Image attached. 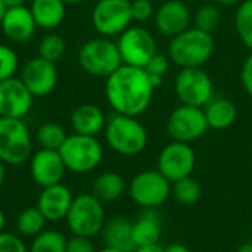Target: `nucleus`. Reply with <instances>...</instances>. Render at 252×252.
I'll return each mask as SVG.
<instances>
[{"mask_svg": "<svg viewBox=\"0 0 252 252\" xmlns=\"http://www.w3.org/2000/svg\"><path fill=\"white\" fill-rule=\"evenodd\" d=\"M154 86L145 68L121 65L106 78L105 96L115 114L139 117L151 105Z\"/></svg>", "mask_w": 252, "mask_h": 252, "instance_id": "f257e3e1", "label": "nucleus"}, {"mask_svg": "<svg viewBox=\"0 0 252 252\" xmlns=\"http://www.w3.org/2000/svg\"><path fill=\"white\" fill-rule=\"evenodd\" d=\"M214 53V37L196 27L171 38L168 58L180 68H202Z\"/></svg>", "mask_w": 252, "mask_h": 252, "instance_id": "f03ea898", "label": "nucleus"}, {"mask_svg": "<svg viewBox=\"0 0 252 252\" xmlns=\"http://www.w3.org/2000/svg\"><path fill=\"white\" fill-rule=\"evenodd\" d=\"M105 139L108 146L124 157L142 154L148 146V131L137 117L115 114L106 121Z\"/></svg>", "mask_w": 252, "mask_h": 252, "instance_id": "7ed1b4c3", "label": "nucleus"}, {"mask_svg": "<svg viewBox=\"0 0 252 252\" xmlns=\"http://www.w3.org/2000/svg\"><path fill=\"white\" fill-rule=\"evenodd\" d=\"M77 61L86 74L102 78H108L123 65L117 43L108 37L86 41L78 50Z\"/></svg>", "mask_w": 252, "mask_h": 252, "instance_id": "20e7f679", "label": "nucleus"}, {"mask_svg": "<svg viewBox=\"0 0 252 252\" xmlns=\"http://www.w3.org/2000/svg\"><path fill=\"white\" fill-rule=\"evenodd\" d=\"M66 170L78 174L93 171L103 158V148L96 136L69 134L58 151Z\"/></svg>", "mask_w": 252, "mask_h": 252, "instance_id": "39448f33", "label": "nucleus"}, {"mask_svg": "<svg viewBox=\"0 0 252 252\" xmlns=\"http://www.w3.org/2000/svg\"><path fill=\"white\" fill-rule=\"evenodd\" d=\"M66 223L72 235L93 238L102 232L105 224V208L92 193L74 196L72 205L66 214Z\"/></svg>", "mask_w": 252, "mask_h": 252, "instance_id": "423d86ee", "label": "nucleus"}, {"mask_svg": "<svg viewBox=\"0 0 252 252\" xmlns=\"http://www.w3.org/2000/svg\"><path fill=\"white\" fill-rule=\"evenodd\" d=\"M32 140L24 120L0 117V161L19 165L31 158Z\"/></svg>", "mask_w": 252, "mask_h": 252, "instance_id": "0eeeda50", "label": "nucleus"}, {"mask_svg": "<svg viewBox=\"0 0 252 252\" xmlns=\"http://www.w3.org/2000/svg\"><path fill=\"white\" fill-rule=\"evenodd\" d=\"M128 195L139 207L154 210L170 198L171 183L158 170L140 171L131 179L128 185Z\"/></svg>", "mask_w": 252, "mask_h": 252, "instance_id": "6e6552de", "label": "nucleus"}, {"mask_svg": "<svg viewBox=\"0 0 252 252\" xmlns=\"http://www.w3.org/2000/svg\"><path fill=\"white\" fill-rule=\"evenodd\" d=\"M174 93L182 105L204 108L214 94L213 80L202 68H180L174 80Z\"/></svg>", "mask_w": 252, "mask_h": 252, "instance_id": "1a4fd4ad", "label": "nucleus"}, {"mask_svg": "<svg viewBox=\"0 0 252 252\" xmlns=\"http://www.w3.org/2000/svg\"><path fill=\"white\" fill-rule=\"evenodd\" d=\"M133 22L128 0H99L92 10V24L103 37L120 35Z\"/></svg>", "mask_w": 252, "mask_h": 252, "instance_id": "9d476101", "label": "nucleus"}, {"mask_svg": "<svg viewBox=\"0 0 252 252\" xmlns=\"http://www.w3.org/2000/svg\"><path fill=\"white\" fill-rule=\"evenodd\" d=\"M117 46L124 65L145 68L151 58L157 53V41L154 35L143 27H128L118 35Z\"/></svg>", "mask_w": 252, "mask_h": 252, "instance_id": "9b49d317", "label": "nucleus"}, {"mask_svg": "<svg viewBox=\"0 0 252 252\" xmlns=\"http://www.w3.org/2000/svg\"><path fill=\"white\" fill-rule=\"evenodd\" d=\"M196 165V154L190 143L170 142L158 155V171L173 185L192 176Z\"/></svg>", "mask_w": 252, "mask_h": 252, "instance_id": "f8f14e48", "label": "nucleus"}, {"mask_svg": "<svg viewBox=\"0 0 252 252\" xmlns=\"http://www.w3.org/2000/svg\"><path fill=\"white\" fill-rule=\"evenodd\" d=\"M208 128L204 108L180 105L168 115L167 120V133L176 142L190 143L198 140Z\"/></svg>", "mask_w": 252, "mask_h": 252, "instance_id": "ddd939ff", "label": "nucleus"}, {"mask_svg": "<svg viewBox=\"0 0 252 252\" xmlns=\"http://www.w3.org/2000/svg\"><path fill=\"white\" fill-rule=\"evenodd\" d=\"M56 63L40 56L31 58L22 68L21 80L34 97L49 96L58 86Z\"/></svg>", "mask_w": 252, "mask_h": 252, "instance_id": "4468645a", "label": "nucleus"}, {"mask_svg": "<svg viewBox=\"0 0 252 252\" xmlns=\"http://www.w3.org/2000/svg\"><path fill=\"white\" fill-rule=\"evenodd\" d=\"M34 96L21 78L12 77L0 81V117L25 118L32 108Z\"/></svg>", "mask_w": 252, "mask_h": 252, "instance_id": "2eb2a0df", "label": "nucleus"}, {"mask_svg": "<svg viewBox=\"0 0 252 252\" xmlns=\"http://www.w3.org/2000/svg\"><path fill=\"white\" fill-rule=\"evenodd\" d=\"M66 167L58 151L38 149L30 158V174L40 188L53 186L62 182Z\"/></svg>", "mask_w": 252, "mask_h": 252, "instance_id": "dca6fc26", "label": "nucleus"}, {"mask_svg": "<svg viewBox=\"0 0 252 252\" xmlns=\"http://www.w3.org/2000/svg\"><path fill=\"white\" fill-rule=\"evenodd\" d=\"M154 18L157 30L173 38L189 28L192 13L189 6L182 0H165L155 10Z\"/></svg>", "mask_w": 252, "mask_h": 252, "instance_id": "f3484780", "label": "nucleus"}, {"mask_svg": "<svg viewBox=\"0 0 252 252\" xmlns=\"http://www.w3.org/2000/svg\"><path fill=\"white\" fill-rule=\"evenodd\" d=\"M0 28L7 40L13 43L30 41L37 30V24L28 6L7 7L0 22Z\"/></svg>", "mask_w": 252, "mask_h": 252, "instance_id": "a211bd4d", "label": "nucleus"}, {"mask_svg": "<svg viewBox=\"0 0 252 252\" xmlns=\"http://www.w3.org/2000/svg\"><path fill=\"white\" fill-rule=\"evenodd\" d=\"M74 195L71 189L62 183H58L53 186L43 188L37 201V207L47 221H59L62 219H66Z\"/></svg>", "mask_w": 252, "mask_h": 252, "instance_id": "6ab92c4d", "label": "nucleus"}, {"mask_svg": "<svg viewBox=\"0 0 252 252\" xmlns=\"http://www.w3.org/2000/svg\"><path fill=\"white\" fill-rule=\"evenodd\" d=\"M106 121L103 111L94 103L78 105L71 114V127L74 133L84 136H97L105 130Z\"/></svg>", "mask_w": 252, "mask_h": 252, "instance_id": "aec40b11", "label": "nucleus"}, {"mask_svg": "<svg viewBox=\"0 0 252 252\" xmlns=\"http://www.w3.org/2000/svg\"><path fill=\"white\" fill-rule=\"evenodd\" d=\"M102 238L105 247L120 250L124 252H133L136 250L133 241V221L124 217H114L105 221L102 229Z\"/></svg>", "mask_w": 252, "mask_h": 252, "instance_id": "412c9836", "label": "nucleus"}, {"mask_svg": "<svg viewBox=\"0 0 252 252\" xmlns=\"http://www.w3.org/2000/svg\"><path fill=\"white\" fill-rule=\"evenodd\" d=\"M30 10L34 16L37 28L52 31L63 22L66 3L63 0H32Z\"/></svg>", "mask_w": 252, "mask_h": 252, "instance_id": "4be33fe9", "label": "nucleus"}, {"mask_svg": "<svg viewBox=\"0 0 252 252\" xmlns=\"http://www.w3.org/2000/svg\"><path fill=\"white\" fill-rule=\"evenodd\" d=\"M205 118L210 128L226 130L232 127L238 118V108L233 100L227 97H213L204 106Z\"/></svg>", "mask_w": 252, "mask_h": 252, "instance_id": "5701e85b", "label": "nucleus"}, {"mask_svg": "<svg viewBox=\"0 0 252 252\" xmlns=\"http://www.w3.org/2000/svg\"><path fill=\"white\" fill-rule=\"evenodd\" d=\"M127 189L126 180L121 174L106 171L99 174L92 185V195L100 202H114L120 199Z\"/></svg>", "mask_w": 252, "mask_h": 252, "instance_id": "b1692460", "label": "nucleus"}, {"mask_svg": "<svg viewBox=\"0 0 252 252\" xmlns=\"http://www.w3.org/2000/svg\"><path fill=\"white\" fill-rule=\"evenodd\" d=\"M161 239V220L152 210L145 213L133 223V241L136 248L158 244Z\"/></svg>", "mask_w": 252, "mask_h": 252, "instance_id": "393cba45", "label": "nucleus"}, {"mask_svg": "<svg viewBox=\"0 0 252 252\" xmlns=\"http://www.w3.org/2000/svg\"><path fill=\"white\" fill-rule=\"evenodd\" d=\"M46 217L38 210V207H28L22 210L16 217V230L22 236L34 238L46 230Z\"/></svg>", "mask_w": 252, "mask_h": 252, "instance_id": "a878e982", "label": "nucleus"}, {"mask_svg": "<svg viewBox=\"0 0 252 252\" xmlns=\"http://www.w3.org/2000/svg\"><path fill=\"white\" fill-rule=\"evenodd\" d=\"M65 128L53 121H47L38 126L35 131V140L40 145L41 149H52V151H59L62 143L66 139Z\"/></svg>", "mask_w": 252, "mask_h": 252, "instance_id": "bb28decb", "label": "nucleus"}, {"mask_svg": "<svg viewBox=\"0 0 252 252\" xmlns=\"http://www.w3.org/2000/svg\"><path fill=\"white\" fill-rule=\"evenodd\" d=\"M171 195L182 205H195L202 196L201 183L192 176L171 185Z\"/></svg>", "mask_w": 252, "mask_h": 252, "instance_id": "cd10ccee", "label": "nucleus"}, {"mask_svg": "<svg viewBox=\"0 0 252 252\" xmlns=\"http://www.w3.org/2000/svg\"><path fill=\"white\" fill-rule=\"evenodd\" d=\"M235 28L239 40L252 52V0H242L235 13Z\"/></svg>", "mask_w": 252, "mask_h": 252, "instance_id": "c85d7f7f", "label": "nucleus"}, {"mask_svg": "<svg viewBox=\"0 0 252 252\" xmlns=\"http://www.w3.org/2000/svg\"><path fill=\"white\" fill-rule=\"evenodd\" d=\"M66 238L56 230H43L34 236L28 252H65Z\"/></svg>", "mask_w": 252, "mask_h": 252, "instance_id": "c756f323", "label": "nucleus"}, {"mask_svg": "<svg viewBox=\"0 0 252 252\" xmlns=\"http://www.w3.org/2000/svg\"><path fill=\"white\" fill-rule=\"evenodd\" d=\"M65 40L56 34V32H50L47 35H44L40 43H38V56L50 61V62H59L62 59V56L65 55Z\"/></svg>", "mask_w": 252, "mask_h": 252, "instance_id": "7c9ffc66", "label": "nucleus"}, {"mask_svg": "<svg viewBox=\"0 0 252 252\" xmlns=\"http://www.w3.org/2000/svg\"><path fill=\"white\" fill-rule=\"evenodd\" d=\"M220 21H221V15L216 4H202L195 12V16H193L195 27L210 34H213V31L219 28Z\"/></svg>", "mask_w": 252, "mask_h": 252, "instance_id": "2f4dec72", "label": "nucleus"}, {"mask_svg": "<svg viewBox=\"0 0 252 252\" xmlns=\"http://www.w3.org/2000/svg\"><path fill=\"white\" fill-rule=\"evenodd\" d=\"M19 68V59L16 52L0 43V81L15 77L16 71Z\"/></svg>", "mask_w": 252, "mask_h": 252, "instance_id": "473e14b6", "label": "nucleus"}, {"mask_svg": "<svg viewBox=\"0 0 252 252\" xmlns=\"http://www.w3.org/2000/svg\"><path fill=\"white\" fill-rule=\"evenodd\" d=\"M131 16L133 21L145 22L155 15V7L151 0H131Z\"/></svg>", "mask_w": 252, "mask_h": 252, "instance_id": "72a5a7b5", "label": "nucleus"}, {"mask_svg": "<svg viewBox=\"0 0 252 252\" xmlns=\"http://www.w3.org/2000/svg\"><path fill=\"white\" fill-rule=\"evenodd\" d=\"M170 58L168 55H164V53H155L151 61L146 63L145 66V71L151 75H158V77H164L170 68Z\"/></svg>", "mask_w": 252, "mask_h": 252, "instance_id": "f704fd0d", "label": "nucleus"}, {"mask_svg": "<svg viewBox=\"0 0 252 252\" xmlns=\"http://www.w3.org/2000/svg\"><path fill=\"white\" fill-rule=\"evenodd\" d=\"M0 252H28V248L19 236L1 232L0 233Z\"/></svg>", "mask_w": 252, "mask_h": 252, "instance_id": "c9c22d12", "label": "nucleus"}, {"mask_svg": "<svg viewBox=\"0 0 252 252\" xmlns=\"http://www.w3.org/2000/svg\"><path fill=\"white\" fill-rule=\"evenodd\" d=\"M65 252H96V248L90 238L74 235L72 238L66 239Z\"/></svg>", "mask_w": 252, "mask_h": 252, "instance_id": "e433bc0d", "label": "nucleus"}, {"mask_svg": "<svg viewBox=\"0 0 252 252\" xmlns=\"http://www.w3.org/2000/svg\"><path fill=\"white\" fill-rule=\"evenodd\" d=\"M241 81H242L245 92L252 97V52H250V55L247 56V59L242 65Z\"/></svg>", "mask_w": 252, "mask_h": 252, "instance_id": "4c0bfd02", "label": "nucleus"}, {"mask_svg": "<svg viewBox=\"0 0 252 252\" xmlns=\"http://www.w3.org/2000/svg\"><path fill=\"white\" fill-rule=\"evenodd\" d=\"M133 252H164V248L158 244H154V245H146V247H137Z\"/></svg>", "mask_w": 252, "mask_h": 252, "instance_id": "58836bf2", "label": "nucleus"}, {"mask_svg": "<svg viewBox=\"0 0 252 252\" xmlns=\"http://www.w3.org/2000/svg\"><path fill=\"white\" fill-rule=\"evenodd\" d=\"M164 252H190V250L183 244H171L167 248H164Z\"/></svg>", "mask_w": 252, "mask_h": 252, "instance_id": "ea45409f", "label": "nucleus"}, {"mask_svg": "<svg viewBox=\"0 0 252 252\" xmlns=\"http://www.w3.org/2000/svg\"><path fill=\"white\" fill-rule=\"evenodd\" d=\"M1 1H3V4H4V6H6V9H7V7H16V6H24L27 0H1Z\"/></svg>", "mask_w": 252, "mask_h": 252, "instance_id": "a19ab883", "label": "nucleus"}, {"mask_svg": "<svg viewBox=\"0 0 252 252\" xmlns=\"http://www.w3.org/2000/svg\"><path fill=\"white\" fill-rule=\"evenodd\" d=\"M217 4H223V6H235V4H239L242 0H214Z\"/></svg>", "mask_w": 252, "mask_h": 252, "instance_id": "79ce46f5", "label": "nucleus"}, {"mask_svg": "<svg viewBox=\"0 0 252 252\" xmlns=\"http://www.w3.org/2000/svg\"><path fill=\"white\" fill-rule=\"evenodd\" d=\"M236 252H252V241H248V242L242 244Z\"/></svg>", "mask_w": 252, "mask_h": 252, "instance_id": "37998d69", "label": "nucleus"}, {"mask_svg": "<svg viewBox=\"0 0 252 252\" xmlns=\"http://www.w3.org/2000/svg\"><path fill=\"white\" fill-rule=\"evenodd\" d=\"M4 177H6V168H4V162L0 161V188L4 183Z\"/></svg>", "mask_w": 252, "mask_h": 252, "instance_id": "c03bdc74", "label": "nucleus"}, {"mask_svg": "<svg viewBox=\"0 0 252 252\" xmlns=\"http://www.w3.org/2000/svg\"><path fill=\"white\" fill-rule=\"evenodd\" d=\"M4 224H6V217H4L3 210L0 208V233H1V232H3V229H4Z\"/></svg>", "mask_w": 252, "mask_h": 252, "instance_id": "a18cd8bd", "label": "nucleus"}, {"mask_svg": "<svg viewBox=\"0 0 252 252\" xmlns=\"http://www.w3.org/2000/svg\"><path fill=\"white\" fill-rule=\"evenodd\" d=\"M4 10H6V6H4V4H3V1L0 0V22H1L3 15H4Z\"/></svg>", "mask_w": 252, "mask_h": 252, "instance_id": "49530a36", "label": "nucleus"}, {"mask_svg": "<svg viewBox=\"0 0 252 252\" xmlns=\"http://www.w3.org/2000/svg\"><path fill=\"white\" fill-rule=\"evenodd\" d=\"M66 4H78V3H83V1H86V0H63Z\"/></svg>", "mask_w": 252, "mask_h": 252, "instance_id": "de8ad7c7", "label": "nucleus"}, {"mask_svg": "<svg viewBox=\"0 0 252 252\" xmlns=\"http://www.w3.org/2000/svg\"><path fill=\"white\" fill-rule=\"evenodd\" d=\"M96 252H124V251H120V250H114V248H108V247H105L103 250H100V251H96Z\"/></svg>", "mask_w": 252, "mask_h": 252, "instance_id": "09e8293b", "label": "nucleus"}, {"mask_svg": "<svg viewBox=\"0 0 252 252\" xmlns=\"http://www.w3.org/2000/svg\"><path fill=\"white\" fill-rule=\"evenodd\" d=\"M128 1H131V0H128Z\"/></svg>", "mask_w": 252, "mask_h": 252, "instance_id": "8fccbe9b", "label": "nucleus"}]
</instances>
